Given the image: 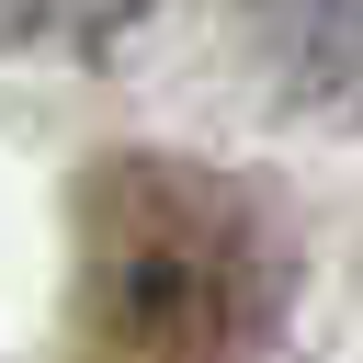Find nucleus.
Returning <instances> with one entry per match:
<instances>
[{
	"instance_id": "7ed1b4c3",
	"label": "nucleus",
	"mask_w": 363,
	"mask_h": 363,
	"mask_svg": "<svg viewBox=\"0 0 363 363\" xmlns=\"http://www.w3.org/2000/svg\"><path fill=\"white\" fill-rule=\"evenodd\" d=\"M147 0H0V57H102Z\"/></svg>"
},
{
	"instance_id": "f03ea898",
	"label": "nucleus",
	"mask_w": 363,
	"mask_h": 363,
	"mask_svg": "<svg viewBox=\"0 0 363 363\" xmlns=\"http://www.w3.org/2000/svg\"><path fill=\"white\" fill-rule=\"evenodd\" d=\"M227 23L295 113L363 125V0H227Z\"/></svg>"
},
{
	"instance_id": "f257e3e1",
	"label": "nucleus",
	"mask_w": 363,
	"mask_h": 363,
	"mask_svg": "<svg viewBox=\"0 0 363 363\" xmlns=\"http://www.w3.org/2000/svg\"><path fill=\"white\" fill-rule=\"evenodd\" d=\"M295 306V238L238 170L113 147L68 216L79 363H261Z\"/></svg>"
}]
</instances>
